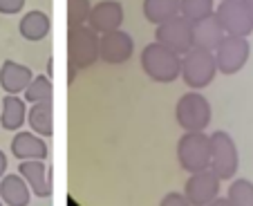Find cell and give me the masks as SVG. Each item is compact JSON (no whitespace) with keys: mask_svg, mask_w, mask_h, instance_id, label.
Returning <instances> with one entry per match:
<instances>
[{"mask_svg":"<svg viewBox=\"0 0 253 206\" xmlns=\"http://www.w3.org/2000/svg\"><path fill=\"white\" fill-rule=\"evenodd\" d=\"M215 0H179V16L191 23H200L204 18L215 16Z\"/></svg>","mask_w":253,"mask_h":206,"instance_id":"22","label":"cell"},{"mask_svg":"<svg viewBox=\"0 0 253 206\" xmlns=\"http://www.w3.org/2000/svg\"><path fill=\"white\" fill-rule=\"evenodd\" d=\"M159 206H191V202L186 200V195H184V193L170 191V193H166V195L162 197Z\"/></svg>","mask_w":253,"mask_h":206,"instance_id":"26","label":"cell"},{"mask_svg":"<svg viewBox=\"0 0 253 206\" xmlns=\"http://www.w3.org/2000/svg\"><path fill=\"white\" fill-rule=\"evenodd\" d=\"M143 18L155 27L179 16V0H143Z\"/></svg>","mask_w":253,"mask_h":206,"instance_id":"20","label":"cell"},{"mask_svg":"<svg viewBox=\"0 0 253 206\" xmlns=\"http://www.w3.org/2000/svg\"><path fill=\"white\" fill-rule=\"evenodd\" d=\"M124 16H126L124 5H121L119 0H101V2H96L92 7L87 25L96 34H108V32H115V29H121Z\"/></svg>","mask_w":253,"mask_h":206,"instance_id":"12","label":"cell"},{"mask_svg":"<svg viewBox=\"0 0 253 206\" xmlns=\"http://www.w3.org/2000/svg\"><path fill=\"white\" fill-rule=\"evenodd\" d=\"M18 173L25 177V182L29 184L32 193L41 200L52 197V170L45 164V159H27L20 162Z\"/></svg>","mask_w":253,"mask_h":206,"instance_id":"13","label":"cell"},{"mask_svg":"<svg viewBox=\"0 0 253 206\" xmlns=\"http://www.w3.org/2000/svg\"><path fill=\"white\" fill-rule=\"evenodd\" d=\"M206 206H231V202H229V197H217V200H213Z\"/></svg>","mask_w":253,"mask_h":206,"instance_id":"29","label":"cell"},{"mask_svg":"<svg viewBox=\"0 0 253 206\" xmlns=\"http://www.w3.org/2000/svg\"><path fill=\"white\" fill-rule=\"evenodd\" d=\"M52 79L47 74H34L32 83L27 85V90L23 92V99L27 103H41V101H52Z\"/></svg>","mask_w":253,"mask_h":206,"instance_id":"23","label":"cell"},{"mask_svg":"<svg viewBox=\"0 0 253 206\" xmlns=\"http://www.w3.org/2000/svg\"><path fill=\"white\" fill-rule=\"evenodd\" d=\"M213 117L211 101L202 94V90H188L186 94L179 96L175 106V119L179 128L186 130H206Z\"/></svg>","mask_w":253,"mask_h":206,"instance_id":"5","label":"cell"},{"mask_svg":"<svg viewBox=\"0 0 253 206\" xmlns=\"http://www.w3.org/2000/svg\"><path fill=\"white\" fill-rule=\"evenodd\" d=\"M220 188H222V179L211 168H206V170H200V173H193L186 179L184 195L191 202V206H206L220 197Z\"/></svg>","mask_w":253,"mask_h":206,"instance_id":"10","label":"cell"},{"mask_svg":"<svg viewBox=\"0 0 253 206\" xmlns=\"http://www.w3.org/2000/svg\"><path fill=\"white\" fill-rule=\"evenodd\" d=\"M217 63H215V52L202 47H193L182 56V81L191 90H204L217 77Z\"/></svg>","mask_w":253,"mask_h":206,"instance_id":"4","label":"cell"},{"mask_svg":"<svg viewBox=\"0 0 253 206\" xmlns=\"http://www.w3.org/2000/svg\"><path fill=\"white\" fill-rule=\"evenodd\" d=\"M0 206H5V202H2V200H0Z\"/></svg>","mask_w":253,"mask_h":206,"instance_id":"31","label":"cell"},{"mask_svg":"<svg viewBox=\"0 0 253 206\" xmlns=\"http://www.w3.org/2000/svg\"><path fill=\"white\" fill-rule=\"evenodd\" d=\"M226 197H229L231 206H253V182L247 177L231 179Z\"/></svg>","mask_w":253,"mask_h":206,"instance_id":"24","label":"cell"},{"mask_svg":"<svg viewBox=\"0 0 253 206\" xmlns=\"http://www.w3.org/2000/svg\"><path fill=\"white\" fill-rule=\"evenodd\" d=\"M99 52H101V61L108 63V65H124L134 54V41L128 32L115 29V32L101 34Z\"/></svg>","mask_w":253,"mask_h":206,"instance_id":"11","label":"cell"},{"mask_svg":"<svg viewBox=\"0 0 253 206\" xmlns=\"http://www.w3.org/2000/svg\"><path fill=\"white\" fill-rule=\"evenodd\" d=\"M217 2H222V0H217Z\"/></svg>","mask_w":253,"mask_h":206,"instance_id":"33","label":"cell"},{"mask_svg":"<svg viewBox=\"0 0 253 206\" xmlns=\"http://www.w3.org/2000/svg\"><path fill=\"white\" fill-rule=\"evenodd\" d=\"M27 0H0V14L5 16H16L25 9Z\"/></svg>","mask_w":253,"mask_h":206,"instance_id":"27","label":"cell"},{"mask_svg":"<svg viewBox=\"0 0 253 206\" xmlns=\"http://www.w3.org/2000/svg\"><path fill=\"white\" fill-rule=\"evenodd\" d=\"M224 36H226L224 29H222V25L217 23L215 16L200 20V23H193V41H195V47L215 52Z\"/></svg>","mask_w":253,"mask_h":206,"instance_id":"19","label":"cell"},{"mask_svg":"<svg viewBox=\"0 0 253 206\" xmlns=\"http://www.w3.org/2000/svg\"><path fill=\"white\" fill-rule=\"evenodd\" d=\"M242 2H244V5H247V9L253 14V0H242Z\"/></svg>","mask_w":253,"mask_h":206,"instance_id":"30","label":"cell"},{"mask_svg":"<svg viewBox=\"0 0 253 206\" xmlns=\"http://www.w3.org/2000/svg\"><path fill=\"white\" fill-rule=\"evenodd\" d=\"M211 170H213L222 182L235 179V173L240 168V153L238 144L226 130H213L211 132Z\"/></svg>","mask_w":253,"mask_h":206,"instance_id":"6","label":"cell"},{"mask_svg":"<svg viewBox=\"0 0 253 206\" xmlns=\"http://www.w3.org/2000/svg\"><path fill=\"white\" fill-rule=\"evenodd\" d=\"M7 175V155L0 150V179Z\"/></svg>","mask_w":253,"mask_h":206,"instance_id":"28","label":"cell"},{"mask_svg":"<svg viewBox=\"0 0 253 206\" xmlns=\"http://www.w3.org/2000/svg\"><path fill=\"white\" fill-rule=\"evenodd\" d=\"M211 134L204 130H186L177 141V162L188 175L211 168Z\"/></svg>","mask_w":253,"mask_h":206,"instance_id":"2","label":"cell"},{"mask_svg":"<svg viewBox=\"0 0 253 206\" xmlns=\"http://www.w3.org/2000/svg\"><path fill=\"white\" fill-rule=\"evenodd\" d=\"M32 79H34L32 67L23 65L18 61L7 58L0 65V87L5 90V94H23L27 90V85L32 83Z\"/></svg>","mask_w":253,"mask_h":206,"instance_id":"15","label":"cell"},{"mask_svg":"<svg viewBox=\"0 0 253 206\" xmlns=\"http://www.w3.org/2000/svg\"><path fill=\"white\" fill-rule=\"evenodd\" d=\"M32 195V188L20 173H9L0 179V200L5 206H29Z\"/></svg>","mask_w":253,"mask_h":206,"instance_id":"16","label":"cell"},{"mask_svg":"<svg viewBox=\"0 0 253 206\" xmlns=\"http://www.w3.org/2000/svg\"><path fill=\"white\" fill-rule=\"evenodd\" d=\"M11 155L18 162H27V159H47L49 148L45 144V137L36 134L34 130H18L11 137Z\"/></svg>","mask_w":253,"mask_h":206,"instance_id":"14","label":"cell"},{"mask_svg":"<svg viewBox=\"0 0 253 206\" xmlns=\"http://www.w3.org/2000/svg\"><path fill=\"white\" fill-rule=\"evenodd\" d=\"M0 106H2V99H0Z\"/></svg>","mask_w":253,"mask_h":206,"instance_id":"32","label":"cell"},{"mask_svg":"<svg viewBox=\"0 0 253 206\" xmlns=\"http://www.w3.org/2000/svg\"><path fill=\"white\" fill-rule=\"evenodd\" d=\"M215 18L229 36H244L253 34V14L247 9L242 0H222L215 7Z\"/></svg>","mask_w":253,"mask_h":206,"instance_id":"8","label":"cell"},{"mask_svg":"<svg viewBox=\"0 0 253 206\" xmlns=\"http://www.w3.org/2000/svg\"><path fill=\"white\" fill-rule=\"evenodd\" d=\"M155 41L166 45L172 52H177L179 56H184L186 52H191V49L195 47V41H193V23L186 20L184 16H175V18H170L155 27Z\"/></svg>","mask_w":253,"mask_h":206,"instance_id":"9","label":"cell"},{"mask_svg":"<svg viewBox=\"0 0 253 206\" xmlns=\"http://www.w3.org/2000/svg\"><path fill=\"white\" fill-rule=\"evenodd\" d=\"M27 124V101L20 99L18 94H5L2 106H0V125L2 130L18 132Z\"/></svg>","mask_w":253,"mask_h":206,"instance_id":"17","label":"cell"},{"mask_svg":"<svg viewBox=\"0 0 253 206\" xmlns=\"http://www.w3.org/2000/svg\"><path fill=\"white\" fill-rule=\"evenodd\" d=\"M90 0H67V25L70 27H79V25H87L92 11Z\"/></svg>","mask_w":253,"mask_h":206,"instance_id":"25","label":"cell"},{"mask_svg":"<svg viewBox=\"0 0 253 206\" xmlns=\"http://www.w3.org/2000/svg\"><path fill=\"white\" fill-rule=\"evenodd\" d=\"M27 125L41 137H52L54 125H52V101H41V103H32L27 110Z\"/></svg>","mask_w":253,"mask_h":206,"instance_id":"21","label":"cell"},{"mask_svg":"<svg viewBox=\"0 0 253 206\" xmlns=\"http://www.w3.org/2000/svg\"><path fill=\"white\" fill-rule=\"evenodd\" d=\"M251 58V43L244 36H229L226 34L222 43L215 49V63H217V72L224 77H233Z\"/></svg>","mask_w":253,"mask_h":206,"instance_id":"7","label":"cell"},{"mask_svg":"<svg viewBox=\"0 0 253 206\" xmlns=\"http://www.w3.org/2000/svg\"><path fill=\"white\" fill-rule=\"evenodd\" d=\"M99 41H101V34H96L90 25H79V27L67 29V56H70V65L74 70H87L96 61H101Z\"/></svg>","mask_w":253,"mask_h":206,"instance_id":"3","label":"cell"},{"mask_svg":"<svg viewBox=\"0 0 253 206\" xmlns=\"http://www.w3.org/2000/svg\"><path fill=\"white\" fill-rule=\"evenodd\" d=\"M18 32L29 43H41V41H45L49 36V32H52V20H49V16L45 14V11L32 9V11H27V14H23V18H20V23H18Z\"/></svg>","mask_w":253,"mask_h":206,"instance_id":"18","label":"cell"},{"mask_svg":"<svg viewBox=\"0 0 253 206\" xmlns=\"http://www.w3.org/2000/svg\"><path fill=\"white\" fill-rule=\"evenodd\" d=\"M139 61H141L143 74L155 83H175L182 77V56L157 41L141 49Z\"/></svg>","mask_w":253,"mask_h":206,"instance_id":"1","label":"cell"}]
</instances>
